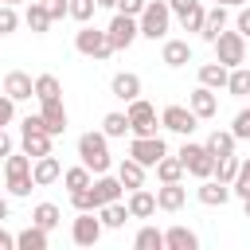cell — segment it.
<instances>
[{
	"label": "cell",
	"mask_w": 250,
	"mask_h": 250,
	"mask_svg": "<svg viewBox=\"0 0 250 250\" xmlns=\"http://www.w3.org/2000/svg\"><path fill=\"white\" fill-rule=\"evenodd\" d=\"M102 230H105V223H102L98 211H78V219L70 223V238H74V246H98Z\"/></svg>",
	"instance_id": "30bf717a"
},
{
	"label": "cell",
	"mask_w": 250,
	"mask_h": 250,
	"mask_svg": "<svg viewBox=\"0 0 250 250\" xmlns=\"http://www.w3.org/2000/svg\"><path fill=\"white\" fill-rule=\"evenodd\" d=\"M0 4H23V0H0Z\"/></svg>",
	"instance_id": "6f0895ef"
},
{
	"label": "cell",
	"mask_w": 250,
	"mask_h": 250,
	"mask_svg": "<svg viewBox=\"0 0 250 250\" xmlns=\"http://www.w3.org/2000/svg\"><path fill=\"white\" fill-rule=\"evenodd\" d=\"M184 172H188V168H184L180 156H160V160H156V180H160V184H176V180H184Z\"/></svg>",
	"instance_id": "4dcf8cb0"
},
{
	"label": "cell",
	"mask_w": 250,
	"mask_h": 250,
	"mask_svg": "<svg viewBox=\"0 0 250 250\" xmlns=\"http://www.w3.org/2000/svg\"><path fill=\"white\" fill-rule=\"evenodd\" d=\"M230 133H234L238 141H250V105L234 113V125H230Z\"/></svg>",
	"instance_id": "ee69618b"
},
{
	"label": "cell",
	"mask_w": 250,
	"mask_h": 250,
	"mask_svg": "<svg viewBox=\"0 0 250 250\" xmlns=\"http://www.w3.org/2000/svg\"><path fill=\"white\" fill-rule=\"evenodd\" d=\"M145 4H148V0H117V12H125V16H141Z\"/></svg>",
	"instance_id": "7dc6e473"
},
{
	"label": "cell",
	"mask_w": 250,
	"mask_h": 250,
	"mask_svg": "<svg viewBox=\"0 0 250 250\" xmlns=\"http://www.w3.org/2000/svg\"><path fill=\"white\" fill-rule=\"evenodd\" d=\"M164 250H199V234L188 227H168L164 230Z\"/></svg>",
	"instance_id": "4316f807"
},
{
	"label": "cell",
	"mask_w": 250,
	"mask_h": 250,
	"mask_svg": "<svg viewBox=\"0 0 250 250\" xmlns=\"http://www.w3.org/2000/svg\"><path fill=\"white\" fill-rule=\"evenodd\" d=\"M0 39H4V35H0Z\"/></svg>",
	"instance_id": "680465c9"
},
{
	"label": "cell",
	"mask_w": 250,
	"mask_h": 250,
	"mask_svg": "<svg viewBox=\"0 0 250 250\" xmlns=\"http://www.w3.org/2000/svg\"><path fill=\"white\" fill-rule=\"evenodd\" d=\"M109 94L117 98V102H133V98H141V78L133 74V70H121V74H113L109 78Z\"/></svg>",
	"instance_id": "e0dca14e"
},
{
	"label": "cell",
	"mask_w": 250,
	"mask_h": 250,
	"mask_svg": "<svg viewBox=\"0 0 250 250\" xmlns=\"http://www.w3.org/2000/svg\"><path fill=\"white\" fill-rule=\"evenodd\" d=\"M176 156L184 160V168H188V176H195V180H207V176H215V156L207 152V145H195V141H184Z\"/></svg>",
	"instance_id": "52a82bcc"
},
{
	"label": "cell",
	"mask_w": 250,
	"mask_h": 250,
	"mask_svg": "<svg viewBox=\"0 0 250 250\" xmlns=\"http://www.w3.org/2000/svg\"><path fill=\"white\" fill-rule=\"evenodd\" d=\"M51 133H47V125H43V113H27L23 121H20V148L35 160V156H47L51 152Z\"/></svg>",
	"instance_id": "7a4b0ae2"
},
{
	"label": "cell",
	"mask_w": 250,
	"mask_h": 250,
	"mask_svg": "<svg viewBox=\"0 0 250 250\" xmlns=\"http://www.w3.org/2000/svg\"><path fill=\"white\" fill-rule=\"evenodd\" d=\"M145 164L141 160H133V156H125L121 164H117V180L125 184V191H133V188H145Z\"/></svg>",
	"instance_id": "484cf974"
},
{
	"label": "cell",
	"mask_w": 250,
	"mask_h": 250,
	"mask_svg": "<svg viewBox=\"0 0 250 250\" xmlns=\"http://www.w3.org/2000/svg\"><path fill=\"white\" fill-rule=\"evenodd\" d=\"M203 16H207V8L195 0V4H191L188 12H180L176 20H180V27H184V31H195V35H199V27H203Z\"/></svg>",
	"instance_id": "74e56055"
},
{
	"label": "cell",
	"mask_w": 250,
	"mask_h": 250,
	"mask_svg": "<svg viewBox=\"0 0 250 250\" xmlns=\"http://www.w3.org/2000/svg\"><path fill=\"white\" fill-rule=\"evenodd\" d=\"M160 59H164V66H188L191 62V43L188 39H164Z\"/></svg>",
	"instance_id": "7402d4cb"
},
{
	"label": "cell",
	"mask_w": 250,
	"mask_h": 250,
	"mask_svg": "<svg viewBox=\"0 0 250 250\" xmlns=\"http://www.w3.org/2000/svg\"><path fill=\"white\" fill-rule=\"evenodd\" d=\"M102 133H105L109 141L125 137V133H129V113H117V109H113V113H105V117H102Z\"/></svg>",
	"instance_id": "836d02e7"
},
{
	"label": "cell",
	"mask_w": 250,
	"mask_h": 250,
	"mask_svg": "<svg viewBox=\"0 0 250 250\" xmlns=\"http://www.w3.org/2000/svg\"><path fill=\"white\" fill-rule=\"evenodd\" d=\"M227 94H230V98H250V66H230Z\"/></svg>",
	"instance_id": "1f68e13d"
},
{
	"label": "cell",
	"mask_w": 250,
	"mask_h": 250,
	"mask_svg": "<svg viewBox=\"0 0 250 250\" xmlns=\"http://www.w3.org/2000/svg\"><path fill=\"white\" fill-rule=\"evenodd\" d=\"M160 125H164L168 133L191 137V133L199 129V117H195V109H191V105H164V109H160Z\"/></svg>",
	"instance_id": "9c48e42d"
},
{
	"label": "cell",
	"mask_w": 250,
	"mask_h": 250,
	"mask_svg": "<svg viewBox=\"0 0 250 250\" xmlns=\"http://www.w3.org/2000/svg\"><path fill=\"white\" fill-rule=\"evenodd\" d=\"M223 27H227V4H211V8H207V16H203V27H199V35H203L207 43H215Z\"/></svg>",
	"instance_id": "cb8c5ba5"
},
{
	"label": "cell",
	"mask_w": 250,
	"mask_h": 250,
	"mask_svg": "<svg viewBox=\"0 0 250 250\" xmlns=\"http://www.w3.org/2000/svg\"><path fill=\"white\" fill-rule=\"evenodd\" d=\"M23 23H27L35 35H47V31H51V23H55V20H51V12H47V0H31V4H27V12H23Z\"/></svg>",
	"instance_id": "44dd1931"
},
{
	"label": "cell",
	"mask_w": 250,
	"mask_h": 250,
	"mask_svg": "<svg viewBox=\"0 0 250 250\" xmlns=\"http://www.w3.org/2000/svg\"><path fill=\"white\" fill-rule=\"evenodd\" d=\"M35 98H39V102H55V98H62L59 78H55V74H39V78H35Z\"/></svg>",
	"instance_id": "8d00e7d4"
},
{
	"label": "cell",
	"mask_w": 250,
	"mask_h": 250,
	"mask_svg": "<svg viewBox=\"0 0 250 250\" xmlns=\"http://www.w3.org/2000/svg\"><path fill=\"white\" fill-rule=\"evenodd\" d=\"M195 0H168V8H172V16H180V12H188Z\"/></svg>",
	"instance_id": "f907efd6"
},
{
	"label": "cell",
	"mask_w": 250,
	"mask_h": 250,
	"mask_svg": "<svg viewBox=\"0 0 250 250\" xmlns=\"http://www.w3.org/2000/svg\"><path fill=\"white\" fill-rule=\"evenodd\" d=\"M125 113H129V133H133V137H156V125H160V117H156V105H152V102H145V98H133Z\"/></svg>",
	"instance_id": "ba28073f"
},
{
	"label": "cell",
	"mask_w": 250,
	"mask_h": 250,
	"mask_svg": "<svg viewBox=\"0 0 250 250\" xmlns=\"http://www.w3.org/2000/svg\"><path fill=\"white\" fill-rule=\"evenodd\" d=\"M125 203H129V215H133V219H148V215L160 211V207H156V191H148V188H133Z\"/></svg>",
	"instance_id": "ac0fdd59"
},
{
	"label": "cell",
	"mask_w": 250,
	"mask_h": 250,
	"mask_svg": "<svg viewBox=\"0 0 250 250\" xmlns=\"http://www.w3.org/2000/svg\"><path fill=\"white\" fill-rule=\"evenodd\" d=\"M211 47H215V59H219L223 66H242V62H246V35H242L238 27H234V31L223 27Z\"/></svg>",
	"instance_id": "8992f818"
},
{
	"label": "cell",
	"mask_w": 250,
	"mask_h": 250,
	"mask_svg": "<svg viewBox=\"0 0 250 250\" xmlns=\"http://www.w3.org/2000/svg\"><path fill=\"white\" fill-rule=\"evenodd\" d=\"M4 94L16 98V102H27V98H35V78L23 74V70H8L4 74Z\"/></svg>",
	"instance_id": "2e32d148"
},
{
	"label": "cell",
	"mask_w": 250,
	"mask_h": 250,
	"mask_svg": "<svg viewBox=\"0 0 250 250\" xmlns=\"http://www.w3.org/2000/svg\"><path fill=\"white\" fill-rule=\"evenodd\" d=\"M215 4H227V8H242L246 0H215Z\"/></svg>",
	"instance_id": "db71d44e"
},
{
	"label": "cell",
	"mask_w": 250,
	"mask_h": 250,
	"mask_svg": "<svg viewBox=\"0 0 250 250\" xmlns=\"http://www.w3.org/2000/svg\"><path fill=\"white\" fill-rule=\"evenodd\" d=\"M12 152V137H8V129H0V160Z\"/></svg>",
	"instance_id": "681fc988"
},
{
	"label": "cell",
	"mask_w": 250,
	"mask_h": 250,
	"mask_svg": "<svg viewBox=\"0 0 250 250\" xmlns=\"http://www.w3.org/2000/svg\"><path fill=\"white\" fill-rule=\"evenodd\" d=\"M78 160L94 172V176H102V172H109V164H113V156H109V137L98 129H90V133H82L78 137Z\"/></svg>",
	"instance_id": "6da1fadb"
},
{
	"label": "cell",
	"mask_w": 250,
	"mask_h": 250,
	"mask_svg": "<svg viewBox=\"0 0 250 250\" xmlns=\"http://www.w3.org/2000/svg\"><path fill=\"white\" fill-rule=\"evenodd\" d=\"M98 8H117V0H98Z\"/></svg>",
	"instance_id": "11a10c76"
},
{
	"label": "cell",
	"mask_w": 250,
	"mask_h": 250,
	"mask_svg": "<svg viewBox=\"0 0 250 250\" xmlns=\"http://www.w3.org/2000/svg\"><path fill=\"white\" fill-rule=\"evenodd\" d=\"M133 246H137V250H164V230H156V227H141V230L133 234Z\"/></svg>",
	"instance_id": "d590c367"
},
{
	"label": "cell",
	"mask_w": 250,
	"mask_h": 250,
	"mask_svg": "<svg viewBox=\"0 0 250 250\" xmlns=\"http://www.w3.org/2000/svg\"><path fill=\"white\" fill-rule=\"evenodd\" d=\"M105 35H109L113 51H125V47H133V39L141 35V20H137V16H125V12H117V16L109 20Z\"/></svg>",
	"instance_id": "8fae6325"
},
{
	"label": "cell",
	"mask_w": 250,
	"mask_h": 250,
	"mask_svg": "<svg viewBox=\"0 0 250 250\" xmlns=\"http://www.w3.org/2000/svg\"><path fill=\"white\" fill-rule=\"evenodd\" d=\"M227 78H230V66H223L219 59L199 66V82H203V86H211V90H227Z\"/></svg>",
	"instance_id": "83f0119b"
},
{
	"label": "cell",
	"mask_w": 250,
	"mask_h": 250,
	"mask_svg": "<svg viewBox=\"0 0 250 250\" xmlns=\"http://www.w3.org/2000/svg\"><path fill=\"white\" fill-rule=\"evenodd\" d=\"M43 109V125H47V133L51 137H59V133H66V105H62V98H55V102H39Z\"/></svg>",
	"instance_id": "d6986e66"
},
{
	"label": "cell",
	"mask_w": 250,
	"mask_h": 250,
	"mask_svg": "<svg viewBox=\"0 0 250 250\" xmlns=\"http://www.w3.org/2000/svg\"><path fill=\"white\" fill-rule=\"evenodd\" d=\"M230 195H234V191H230V184H223V180H215V176L199 180V188H195V199H199L203 207H223Z\"/></svg>",
	"instance_id": "4fadbf2b"
},
{
	"label": "cell",
	"mask_w": 250,
	"mask_h": 250,
	"mask_svg": "<svg viewBox=\"0 0 250 250\" xmlns=\"http://www.w3.org/2000/svg\"><path fill=\"white\" fill-rule=\"evenodd\" d=\"M203 145H207V152H211L215 160H223V156H234V145H238V137H234L230 129H215V133H211Z\"/></svg>",
	"instance_id": "d4e9b609"
},
{
	"label": "cell",
	"mask_w": 250,
	"mask_h": 250,
	"mask_svg": "<svg viewBox=\"0 0 250 250\" xmlns=\"http://www.w3.org/2000/svg\"><path fill=\"white\" fill-rule=\"evenodd\" d=\"M94 12H98V0H70V20L90 23V20H94Z\"/></svg>",
	"instance_id": "60d3db41"
},
{
	"label": "cell",
	"mask_w": 250,
	"mask_h": 250,
	"mask_svg": "<svg viewBox=\"0 0 250 250\" xmlns=\"http://www.w3.org/2000/svg\"><path fill=\"white\" fill-rule=\"evenodd\" d=\"M31 180H35V188H47V184L62 180V164H59V156H55V152L35 156V160H31Z\"/></svg>",
	"instance_id": "9a60e30c"
},
{
	"label": "cell",
	"mask_w": 250,
	"mask_h": 250,
	"mask_svg": "<svg viewBox=\"0 0 250 250\" xmlns=\"http://www.w3.org/2000/svg\"><path fill=\"white\" fill-rule=\"evenodd\" d=\"M94 195H98V207H105V203H113V199H121V195H125V184H121L117 176L102 172V176L94 180Z\"/></svg>",
	"instance_id": "603a6c76"
},
{
	"label": "cell",
	"mask_w": 250,
	"mask_h": 250,
	"mask_svg": "<svg viewBox=\"0 0 250 250\" xmlns=\"http://www.w3.org/2000/svg\"><path fill=\"white\" fill-rule=\"evenodd\" d=\"M4 176H8V195H31L35 180H31V156L23 148L4 156Z\"/></svg>",
	"instance_id": "3957f363"
},
{
	"label": "cell",
	"mask_w": 250,
	"mask_h": 250,
	"mask_svg": "<svg viewBox=\"0 0 250 250\" xmlns=\"http://www.w3.org/2000/svg\"><path fill=\"white\" fill-rule=\"evenodd\" d=\"M129 156L141 160L145 168H156V160L168 156V145H164L160 133H156V137H133V141H129Z\"/></svg>",
	"instance_id": "7c38bea8"
},
{
	"label": "cell",
	"mask_w": 250,
	"mask_h": 250,
	"mask_svg": "<svg viewBox=\"0 0 250 250\" xmlns=\"http://www.w3.org/2000/svg\"><path fill=\"white\" fill-rule=\"evenodd\" d=\"M70 203H74V211H98L94 184H90V188H78V191H70Z\"/></svg>",
	"instance_id": "ab89813d"
},
{
	"label": "cell",
	"mask_w": 250,
	"mask_h": 250,
	"mask_svg": "<svg viewBox=\"0 0 250 250\" xmlns=\"http://www.w3.org/2000/svg\"><path fill=\"white\" fill-rule=\"evenodd\" d=\"M98 215H102V223H105V230H117V227H125L133 215H129V203H121V199H113V203H105V207H98Z\"/></svg>",
	"instance_id": "f1b7e54d"
},
{
	"label": "cell",
	"mask_w": 250,
	"mask_h": 250,
	"mask_svg": "<svg viewBox=\"0 0 250 250\" xmlns=\"http://www.w3.org/2000/svg\"><path fill=\"white\" fill-rule=\"evenodd\" d=\"M8 246H16V234H8L4 223H0V250H8Z\"/></svg>",
	"instance_id": "816d5d0a"
},
{
	"label": "cell",
	"mask_w": 250,
	"mask_h": 250,
	"mask_svg": "<svg viewBox=\"0 0 250 250\" xmlns=\"http://www.w3.org/2000/svg\"><path fill=\"white\" fill-rule=\"evenodd\" d=\"M20 27V16H16V4H0V35H12Z\"/></svg>",
	"instance_id": "7bdbcfd3"
},
{
	"label": "cell",
	"mask_w": 250,
	"mask_h": 250,
	"mask_svg": "<svg viewBox=\"0 0 250 250\" xmlns=\"http://www.w3.org/2000/svg\"><path fill=\"white\" fill-rule=\"evenodd\" d=\"M47 12H51V20L70 16V0H47Z\"/></svg>",
	"instance_id": "bcb514c9"
},
{
	"label": "cell",
	"mask_w": 250,
	"mask_h": 250,
	"mask_svg": "<svg viewBox=\"0 0 250 250\" xmlns=\"http://www.w3.org/2000/svg\"><path fill=\"white\" fill-rule=\"evenodd\" d=\"M137 20H141V35L156 43V39H168L172 8H168V0H148V4H145V12H141Z\"/></svg>",
	"instance_id": "277c9868"
},
{
	"label": "cell",
	"mask_w": 250,
	"mask_h": 250,
	"mask_svg": "<svg viewBox=\"0 0 250 250\" xmlns=\"http://www.w3.org/2000/svg\"><path fill=\"white\" fill-rule=\"evenodd\" d=\"M59 219H62V211H59L55 203H35V207H31V223H39L43 230H55Z\"/></svg>",
	"instance_id": "d6a6232c"
},
{
	"label": "cell",
	"mask_w": 250,
	"mask_h": 250,
	"mask_svg": "<svg viewBox=\"0 0 250 250\" xmlns=\"http://www.w3.org/2000/svg\"><path fill=\"white\" fill-rule=\"evenodd\" d=\"M62 184H66L70 191H78V188H90V184H94V172H90L86 164H74V168H62Z\"/></svg>",
	"instance_id": "e575fe53"
},
{
	"label": "cell",
	"mask_w": 250,
	"mask_h": 250,
	"mask_svg": "<svg viewBox=\"0 0 250 250\" xmlns=\"http://www.w3.org/2000/svg\"><path fill=\"white\" fill-rule=\"evenodd\" d=\"M8 211H12V207H8V199H4V195H0V223H4V219H8Z\"/></svg>",
	"instance_id": "f5cc1de1"
},
{
	"label": "cell",
	"mask_w": 250,
	"mask_h": 250,
	"mask_svg": "<svg viewBox=\"0 0 250 250\" xmlns=\"http://www.w3.org/2000/svg\"><path fill=\"white\" fill-rule=\"evenodd\" d=\"M238 156H223V160H215V180H223V184H234V176H238Z\"/></svg>",
	"instance_id": "f35d334b"
},
{
	"label": "cell",
	"mask_w": 250,
	"mask_h": 250,
	"mask_svg": "<svg viewBox=\"0 0 250 250\" xmlns=\"http://www.w3.org/2000/svg\"><path fill=\"white\" fill-rule=\"evenodd\" d=\"M242 215H246V219H250V199H242Z\"/></svg>",
	"instance_id": "9f6ffc18"
},
{
	"label": "cell",
	"mask_w": 250,
	"mask_h": 250,
	"mask_svg": "<svg viewBox=\"0 0 250 250\" xmlns=\"http://www.w3.org/2000/svg\"><path fill=\"white\" fill-rule=\"evenodd\" d=\"M184 203H188V188H184L180 180H176V184H160V188H156V207H160V211H180Z\"/></svg>",
	"instance_id": "ffe728a7"
},
{
	"label": "cell",
	"mask_w": 250,
	"mask_h": 250,
	"mask_svg": "<svg viewBox=\"0 0 250 250\" xmlns=\"http://www.w3.org/2000/svg\"><path fill=\"white\" fill-rule=\"evenodd\" d=\"M12 121H16V98L0 94V129H4V125H12Z\"/></svg>",
	"instance_id": "f6af8a7d"
},
{
	"label": "cell",
	"mask_w": 250,
	"mask_h": 250,
	"mask_svg": "<svg viewBox=\"0 0 250 250\" xmlns=\"http://www.w3.org/2000/svg\"><path fill=\"white\" fill-rule=\"evenodd\" d=\"M74 51H78V55H86V59H94V62H102V59H109V55H113V43H109V35H105L102 27L82 23V27L74 31Z\"/></svg>",
	"instance_id": "5b68a950"
},
{
	"label": "cell",
	"mask_w": 250,
	"mask_h": 250,
	"mask_svg": "<svg viewBox=\"0 0 250 250\" xmlns=\"http://www.w3.org/2000/svg\"><path fill=\"white\" fill-rule=\"evenodd\" d=\"M47 234H51V230H43L39 223H31L27 230L16 234V246H20V250H47V242H51Z\"/></svg>",
	"instance_id": "f546056e"
},
{
	"label": "cell",
	"mask_w": 250,
	"mask_h": 250,
	"mask_svg": "<svg viewBox=\"0 0 250 250\" xmlns=\"http://www.w3.org/2000/svg\"><path fill=\"white\" fill-rule=\"evenodd\" d=\"M230 191H234L238 199H250V160H242V164H238V176H234Z\"/></svg>",
	"instance_id": "b9f144b4"
},
{
	"label": "cell",
	"mask_w": 250,
	"mask_h": 250,
	"mask_svg": "<svg viewBox=\"0 0 250 250\" xmlns=\"http://www.w3.org/2000/svg\"><path fill=\"white\" fill-rule=\"evenodd\" d=\"M234 27H238V31H242V35L250 39V8H246V4L238 8V20H234Z\"/></svg>",
	"instance_id": "c3c4849f"
},
{
	"label": "cell",
	"mask_w": 250,
	"mask_h": 250,
	"mask_svg": "<svg viewBox=\"0 0 250 250\" xmlns=\"http://www.w3.org/2000/svg\"><path fill=\"white\" fill-rule=\"evenodd\" d=\"M215 94H219V90H211V86H203V82L188 94V105L195 109V117H199V121H207V117H215V113H219V98H215Z\"/></svg>",
	"instance_id": "5bb4252c"
}]
</instances>
